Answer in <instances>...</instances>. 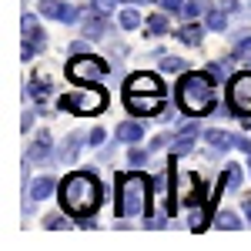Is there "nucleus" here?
<instances>
[{
    "label": "nucleus",
    "instance_id": "obj_16",
    "mask_svg": "<svg viewBox=\"0 0 251 251\" xmlns=\"http://www.w3.org/2000/svg\"><path fill=\"white\" fill-rule=\"evenodd\" d=\"M164 30H168V17H164V14H151V17H148V34H164Z\"/></svg>",
    "mask_w": 251,
    "mask_h": 251
},
{
    "label": "nucleus",
    "instance_id": "obj_35",
    "mask_svg": "<svg viewBox=\"0 0 251 251\" xmlns=\"http://www.w3.org/2000/svg\"><path fill=\"white\" fill-rule=\"evenodd\" d=\"M221 10H238V0H221Z\"/></svg>",
    "mask_w": 251,
    "mask_h": 251
},
{
    "label": "nucleus",
    "instance_id": "obj_32",
    "mask_svg": "<svg viewBox=\"0 0 251 251\" xmlns=\"http://www.w3.org/2000/svg\"><path fill=\"white\" fill-rule=\"evenodd\" d=\"M161 3H164L168 10H181V7H184V0H161Z\"/></svg>",
    "mask_w": 251,
    "mask_h": 251
},
{
    "label": "nucleus",
    "instance_id": "obj_33",
    "mask_svg": "<svg viewBox=\"0 0 251 251\" xmlns=\"http://www.w3.org/2000/svg\"><path fill=\"white\" fill-rule=\"evenodd\" d=\"M181 134H198V121H188V124L181 127Z\"/></svg>",
    "mask_w": 251,
    "mask_h": 251
},
{
    "label": "nucleus",
    "instance_id": "obj_31",
    "mask_svg": "<svg viewBox=\"0 0 251 251\" xmlns=\"http://www.w3.org/2000/svg\"><path fill=\"white\" fill-rule=\"evenodd\" d=\"M234 141H238V148H241V151L251 157V141H248V137H234Z\"/></svg>",
    "mask_w": 251,
    "mask_h": 251
},
{
    "label": "nucleus",
    "instance_id": "obj_1",
    "mask_svg": "<svg viewBox=\"0 0 251 251\" xmlns=\"http://www.w3.org/2000/svg\"><path fill=\"white\" fill-rule=\"evenodd\" d=\"M60 204L74 218H87L100 204V184L91 171H74L60 181Z\"/></svg>",
    "mask_w": 251,
    "mask_h": 251
},
{
    "label": "nucleus",
    "instance_id": "obj_4",
    "mask_svg": "<svg viewBox=\"0 0 251 251\" xmlns=\"http://www.w3.org/2000/svg\"><path fill=\"white\" fill-rule=\"evenodd\" d=\"M60 111H71V114H100L104 107H107V94L100 91V87H84V91H71V94H64L57 100Z\"/></svg>",
    "mask_w": 251,
    "mask_h": 251
},
{
    "label": "nucleus",
    "instance_id": "obj_17",
    "mask_svg": "<svg viewBox=\"0 0 251 251\" xmlns=\"http://www.w3.org/2000/svg\"><path fill=\"white\" fill-rule=\"evenodd\" d=\"M121 27H124V30L141 27V14H137V10H131V7H127V10H121Z\"/></svg>",
    "mask_w": 251,
    "mask_h": 251
},
{
    "label": "nucleus",
    "instance_id": "obj_13",
    "mask_svg": "<svg viewBox=\"0 0 251 251\" xmlns=\"http://www.w3.org/2000/svg\"><path fill=\"white\" fill-rule=\"evenodd\" d=\"M50 191H54V181H50V177H37V181L30 184L34 201H40V198H50Z\"/></svg>",
    "mask_w": 251,
    "mask_h": 251
},
{
    "label": "nucleus",
    "instance_id": "obj_8",
    "mask_svg": "<svg viewBox=\"0 0 251 251\" xmlns=\"http://www.w3.org/2000/svg\"><path fill=\"white\" fill-rule=\"evenodd\" d=\"M40 14L50 20H60V24H74L80 20V10L71 7V3H60V0H40Z\"/></svg>",
    "mask_w": 251,
    "mask_h": 251
},
{
    "label": "nucleus",
    "instance_id": "obj_9",
    "mask_svg": "<svg viewBox=\"0 0 251 251\" xmlns=\"http://www.w3.org/2000/svg\"><path fill=\"white\" fill-rule=\"evenodd\" d=\"M174 194H181L188 204H198V201H201V181L188 171H177V191Z\"/></svg>",
    "mask_w": 251,
    "mask_h": 251
},
{
    "label": "nucleus",
    "instance_id": "obj_30",
    "mask_svg": "<svg viewBox=\"0 0 251 251\" xmlns=\"http://www.w3.org/2000/svg\"><path fill=\"white\" fill-rule=\"evenodd\" d=\"M131 164H144V161H148V154H144V151H137V148H131Z\"/></svg>",
    "mask_w": 251,
    "mask_h": 251
},
{
    "label": "nucleus",
    "instance_id": "obj_3",
    "mask_svg": "<svg viewBox=\"0 0 251 251\" xmlns=\"http://www.w3.org/2000/svg\"><path fill=\"white\" fill-rule=\"evenodd\" d=\"M151 204V181L144 174H121L117 177V214L121 218H141Z\"/></svg>",
    "mask_w": 251,
    "mask_h": 251
},
{
    "label": "nucleus",
    "instance_id": "obj_22",
    "mask_svg": "<svg viewBox=\"0 0 251 251\" xmlns=\"http://www.w3.org/2000/svg\"><path fill=\"white\" fill-rule=\"evenodd\" d=\"M214 221H218L221 228H231V231H234V228H241V221H238V214H234V211H221Z\"/></svg>",
    "mask_w": 251,
    "mask_h": 251
},
{
    "label": "nucleus",
    "instance_id": "obj_34",
    "mask_svg": "<svg viewBox=\"0 0 251 251\" xmlns=\"http://www.w3.org/2000/svg\"><path fill=\"white\" fill-rule=\"evenodd\" d=\"M57 225H64V221H60V214H50V218H47V228H57Z\"/></svg>",
    "mask_w": 251,
    "mask_h": 251
},
{
    "label": "nucleus",
    "instance_id": "obj_19",
    "mask_svg": "<svg viewBox=\"0 0 251 251\" xmlns=\"http://www.w3.org/2000/svg\"><path fill=\"white\" fill-rule=\"evenodd\" d=\"M204 7H208V0H188V3L181 7V14H184L188 20H194L198 14H201V10H204Z\"/></svg>",
    "mask_w": 251,
    "mask_h": 251
},
{
    "label": "nucleus",
    "instance_id": "obj_21",
    "mask_svg": "<svg viewBox=\"0 0 251 251\" xmlns=\"http://www.w3.org/2000/svg\"><path fill=\"white\" fill-rule=\"evenodd\" d=\"M161 67L171 71V74H184V71H188V64H184L181 57H164V60H161Z\"/></svg>",
    "mask_w": 251,
    "mask_h": 251
},
{
    "label": "nucleus",
    "instance_id": "obj_28",
    "mask_svg": "<svg viewBox=\"0 0 251 251\" xmlns=\"http://www.w3.org/2000/svg\"><path fill=\"white\" fill-rule=\"evenodd\" d=\"M20 27H24V37H34V34H37V30H40L37 24L30 20V14H24V17H20Z\"/></svg>",
    "mask_w": 251,
    "mask_h": 251
},
{
    "label": "nucleus",
    "instance_id": "obj_10",
    "mask_svg": "<svg viewBox=\"0 0 251 251\" xmlns=\"http://www.w3.org/2000/svg\"><path fill=\"white\" fill-rule=\"evenodd\" d=\"M124 91H144V94H164L161 91V77L157 74H134V77L127 80V87Z\"/></svg>",
    "mask_w": 251,
    "mask_h": 251
},
{
    "label": "nucleus",
    "instance_id": "obj_11",
    "mask_svg": "<svg viewBox=\"0 0 251 251\" xmlns=\"http://www.w3.org/2000/svg\"><path fill=\"white\" fill-rule=\"evenodd\" d=\"M100 17H104V14H94V10L80 17V20H84V34H87L91 40H100L104 34H107V24H104Z\"/></svg>",
    "mask_w": 251,
    "mask_h": 251
},
{
    "label": "nucleus",
    "instance_id": "obj_12",
    "mask_svg": "<svg viewBox=\"0 0 251 251\" xmlns=\"http://www.w3.org/2000/svg\"><path fill=\"white\" fill-rule=\"evenodd\" d=\"M117 141H127V144H134V141H141L144 137V127L137 124V121H124V124H117Z\"/></svg>",
    "mask_w": 251,
    "mask_h": 251
},
{
    "label": "nucleus",
    "instance_id": "obj_20",
    "mask_svg": "<svg viewBox=\"0 0 251 251\" xmlns=\"http://www.w3.org/2000/svg\"><path fill=\"white\" fill-rule=\"evenodd\" d=\"M191 148H194L191 134H177V137H174V144H171V151H174V154H188Z\"/></svg>",
    "mask_w": 251,
    "mask_h": 251
},
{
    "label": "nucleus",
    "instance_id": "obj_24",
    "mask_svg": "<svg viewBox=\"0 0 251 251\" xmlns=\"http://www.w3.org/2000/svg\"><path fill=\"white\" fill-rule=\"evenodd\" d=\"M221 184H225V188H238V184H241V168H228V171H225V181H221Z\"/></svg>",
    "mask_w": 251,
    "mask_h": 251
},
{
    "label": "nucleus",
    "instance_id": "obj_2",
    "mask_svg": "<svg viewBox=\"0 0 251 251\" xmlns=\"http://www.w3.org/2000/svg\"><path fill=\"white\" fill-rule=\"evenodd\" d=\"M214 100H218V87L208 74H198V71H184L177 80V104L181 111L191 117H204L214 111Z\"/></svg>",
    "mask_w": 251,
    "mask_h": 251
},
{
    "label": "nucleus",
    "instance_id": "obj_27",
    "mask_svg": "<svg viewBox=\"0 0 251 251\" xmlns=\"http://www.w3.org/2000/svg\"><path fill=\"white\" fill-rule=\"evenodd\" d=\"M91 7H94V14H111L117 7V0H91Z\"/></svg>",
    "mask_w": 251,
    "mask_h": 251
},
{
    "label": "nucleus",
    "instance_id": "obj_29",
    "mask_svg": "<svg viewBox=\"0 0 251 251\" xmlns=\"http://www.w3.org/2000/svg\"><path fill=\"white\" fill-rule=\"evenodd\" d=\"M87 144L100 148V144H104V131H100V127H94V131H91V137H87Z\"/></svg>",
    "mask_w": 251,
    "mask_h": 251
},
{
    "label": "nucleus",
    "instance_id": "obj_5",
    "mask_svg": "<svg viewBox=\"0 0 251 251\" xmlns=\"http://www.w3.org/2000/svg\"><path fill=\"white\" fill-rule=\"evenodd\" d=\"M107 71H111V64L104 57H94V54H77L67 64V77L74 84H94V80L107 77Z\"/></svg>",
    "mask_w": 251,
    "mask_h": 251
},
{
    "label": "nucleus",
    "instance_id": "obj_15",
    "mask_svg": "<svg viewBox=\"0 0 251 251\" xmlns=\"http://www.w3.org/2000/svg\"><path fill=\"white\" fill-rule=\"evenodd\" d=\"M177 37L184 40V44H201V27H198V24H184V27L177 30Z\"/></svg>",
    "mask_w": 251,
    "mask_h": 251
},
{
    "label": "nucleus",
    "instance_id": "obj_36",
    "mask_svg": "<svg viewBox=\"0 0 251 251\" xmlns=\"http://www.w3.org/2000/svg\"><path fill=\"white\" fill-rule=\"evenodd\" d=\"M141 3H144V0H141Z\"/></svg>",
    "mask_w": 251,
    "mask_h": 251
},
{
    "label": "nucleus",
    "instance_id": "obj_18",
    "mask_svg": "<svg viewBox=\"0 0 251 251\" xmlns=\"http://www.w3.org/2000/svg\"><path fill=\"white\" fill-rule=\"evenodd\" d=\"M84 141H87V137H80V134H74L71 137V141H67V148H64V161H74V157H77V151H80V144H84Z\"/></svg>",
    "mask_w": 251,
    "mask_h": 251
},
{
    "label": "nucleus",
    "instance_id": "obj_23",
    "mask_svg": "<svg viewBox=\"0 0 251 251\" xmlns=\"http://www.w3.org/2000/svg\"><path fill=\"white\" fill-rule=\"evenodd\" d=\"M208 27H211V30H225V27H228L225 10H211V14H208Z\"/></svg>",
    "mask_w": 251,
    "mask_h": 251
},
{
    "label": "nucleus",
    "instance_id": "obj_7",
    "mask_svg": "<svg viewBox=\"0 0 251 251\" xmlns=\"http://www.w3.org/2000/svg\"><path fill=\"white\" fill-rule=\"evenodd\" d=\"M124 104L131 114H164V94H144V91H124Z\"/></svg>",
    "mask_w": 251,
    "mask_h": 251
},
{
    "label": "nucleus",
    "instance_id": "obj_14",
    "mask_svg": "<svg viewBox=\"0 0 251 251\" xmlns=\"http://www.w3.org/2000/svg\"><path fill=\"white\" fill-rule=\"evenodd\" d=\"M208 144H211V148H218V151H228V148H231V141L234 137L231 134H225V131H208Z\"/></svg>",
    "mask_w": 251,
    "mask_h": 251
},
{
    "label": "nucleus",
    "instance_id": "obj_26",
    "mask_svg": "<svg viewBox=\"0 0 251 251\" xmlns=\"http://www.w3.org/2000/svg\"><path fill=\"white\" fill-rule=\"evenodd\" d=\"M234 57H238V60H245V64H251V37L238 44V50H234Z\"/></svg>",
    "mask_w": 251,
    "mask_h": 251
},
{
    "label": "nucleus",
    "instance_id": "obj_25",
    "mask_svg": "<svg viewBox=\"0 0 251 251\" xmlns=\"http://www.w3.org/2000/svg\"><path fill=\"white\" fill-rule=\"evenodd\" d=\"M50 144H54V141H50V134H47V131H40V134H37V151H34V157L47 154V151H50Z\"/></svg>",
    "mask_w": 251,
    "mask_h": 251
},
{
    "label": "nucleus",
    "instance_id": "obj_6",
    "mask_svg": "<svg viewBox=\"0 0 251 251\" xmlns=\"http://www.w3.org/2000/svg\"><path fill=\"white\" fill-rule=\"evenodd\" d=\"M228 104L234 114L251 117V71L248 74H234L231 87H228Z\"/></svg>",
    "mask_w": 251,
    "mask_h": 251
}]
</instances>
